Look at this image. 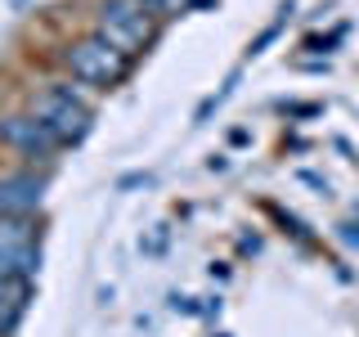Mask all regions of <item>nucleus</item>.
Instances as JSON below:
<instances>
[{"label":"nucleus","instance_id":"obj_1","mask_svg":"<svg viewBox=\"0 0 359 337\" xmlns=\"http://www.w3.org/2000/svg\"><path fill=\"white\" fill-rule=\"evenodd\" d=\"M27 112L63 144V149H76L90 135V126H95V108H90V99H86V86H76V81L41 86L36 95H32Z\"/></svg>","mask_w":359,"mask_h":337},{"label":"nucleus","instance_id":"obj_2","mask_svg":"<svg viewBox=\"0 0 359 337\" xmlns=\"http://www.w3.org/2000/svg\"><path fill=\"white\" fill-rule=\"evenodd\" d=\"M59 59H63L67 81H76V86H86V90H112V86H121L130 77V63H135L121 50H112L99 32H90V37L72 41V45H63Z\"/></svg>","mask_w":359,"mask_h":337},{"label":"nucleus","instance_id":"obj_3","mask_svg":"<svg viewBox=\"0 0 359 337\" xmlns=\"http://www.w3.org/2000/svg\"><path fill=\"white\" fill-rule=\"evenodd\" d=\"M95 32L112 50H121L126 59H135V54H144L157 41V14L149 5H140V0H104Z\"/></svg>","mask_w":359,"mask_h":337},{"label":"nucleus","instance_id":"obj_4","mask_svg":"<svg viewBox=\"0 0 359 337\" xmlns=\"http://www.w3.org/2000/svg\"><path fill=\"white\" fill-rule=\"evenodd\" d=\"M0 144H5L14 157H22L27 166H36V162L50 166L54 157L63 153V144L54 140L32 112H9V117H0Z\"/></svg>","mask_w":359,"mask_h":337},{"label":"nucleus","instance_id":"obj_5","mask_svg":"<svg viewBox=\"0 0 359 337\" xmlns=\"http://www.w3.org/2000/svg\"><path fill=\"white\" fill-rule=\"evenodd\" d=\"M45 207V176L0 171V216H36Z\"/></svg>","mask_w":359,"mask_h":337},{"label":"nucleus","instance_id":"obj_6","mask_svg":"<svg viewBox=\"0 0 359 337\" xmlns=\"http://www.w3.org/2000/svg\"><path fill=\"white\" fill-rule=\"evenodd\" d=\"M27 243H41L36 216H0V252H14Z\"/></svg>","mask_w":359,"mask_h":337},{"label":"nucleus","instance_id":"obj_7","mask_svg":"<svg viewBox=\"0 0 359 337\" xmlns=\"http://www.w3.org/2000/svg\"><path fill=\"white\" fill-rule=\"evenodd\" d=\"M36 270H41V243L0 252V275H9V279H36Z\"/></svg>","mask_w":359,"mask_h":337},{"label":"nucleus","instance_id":"obj_8","mask_svg":"<svg viewBox=\"0 0 359 337\" xmlns=\"http://www.w3.org/2000/svg\"><path fill=\"white\" fill-rule=\"evenodd\" d=\"M27 301H32V279L0 275V306H22V310H27Z\"/></svg>","mask_w":359,"mask_h":337},{"label":"nucleus","instance_id":"obj_9","mask_svg":"<svg viewBox=\"0 0 359 337\" xmlns=\"http://www.w3.org/2000/svg\"><path fill=\"white\" fill-rule=\"evenodd\" d=\"M140 5H149L157 18H166V14H180V9H189L194 0H140Z\"/></svg>","mask_w":359,"mask_h":337}]
</instances>
